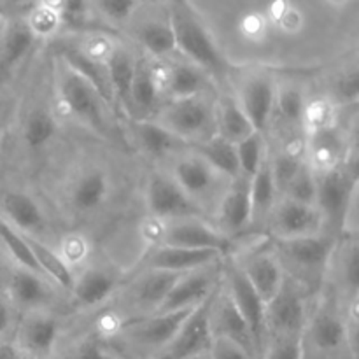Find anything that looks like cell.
I'll use <instances>...</instances> for the list:
<instances>
[{
    "instance_id": "1",
    "label": "cell",
    "mask_w": 359,
    "mask_h": 359,
    "mask_svg": "<svg viewBox=\"0 0 359 359\" xmlns=\"http://www.w3.org/2000/svg\"><path fill=\"white\" fill-rule=\"evenodd\" d=\"M168 25L174 32L177 49L191 60L193 65L216 77L224 76L226 62L189 0H170Z\"/></svg>"
},
{
    "instance_id": "2",
    "label": "cell",
    "mask_w": 359,
    "mask_h": 359,
    "mask_svg": "<svg viewBox=\"0 0 359 359\" xmlns=\"http://www.w3.org/2000/svg\"><path fill=\"white\" fill-rule=\"evenodd\" d=\"M156 123L182 140L200 139V142H203L212 139V133H216V116L198 97L172 100L161 109Z\"/></svg>"
},
{
    "instance_id": "3",
    "label": "cell",
    "mask_w": 359,
    "mask_h": 359,
    "mask_svg": "<svg viewBox=\"0 0 359 359\" xmlns=\"http://www.w3.org/2000/svg\"><path fill=\"white\" fill-rule=\"evenodd\" d=\"M214 293L205 302L193 309L191 314L186 318L179 332L175 333L174 339L161 349L158 359H188L196 356V354L209 353L210 342H212L210 304H212Z\"/></svg>"
},
{
    "instance_id": "4",
    "label": "cell",
    "mask_w": 359,
    "mask_h": 359,
    "mask_svg": "<svg viewBox=\"0 0 359 359\" xmlns=\"http://www.w3.org/2000/svg\"><path fill=\"white\" fill-rule=\"evenodd\" d=\"M219 279L221 270L217 263L182 273L177 283L172 286L167 298L156 309V312H175L184 311V309H195L196 305L205 302L219 287Z\"/></svg>"
},
{
    "instance_id": "5",
    "label": "cell",
    "mask_w": 359,
    "mask_h": 359,
    "mask_svg": "<svg viewBox=\"0 0 359 359\" xmlns=\"http://www.w3.org/2000/svg\"><path fill=\"white\" fill-rule=\"evenodd\" d=\"M60 97L70 114L76 116L84 125L91 126L95 132H105L107 128L104 118L105 104L97 91L69 67H65L60 76Z\"/></svg>"
},
{
    "instance_id": "6",
    "label": "cell",
    "mask_w": 359,
    "mask_h": 359,
    "mask_svg": "<svg viewBox=\"0 0 359 359\" xmlns=\"http://www.w3.org/2000/svg\"><path fill=\"white\" fill-rule=\"evenodd\" d=\"M147 209L156 219H186V217H202V209L189 198L174 179L161 174H153L147 182L146 193Z\"/></svg>"
},
{
    "instance_id": "7",
    "label": "cell",
    "mask_w": 359,
    "mask_h": 359,
    "mask_svg": "<svg viewBox=\"0 0 359 359\" xmlns=\"http://www.w3.org/2000/svg\"><path fill=\"white\" fill-rule=\"evenodd\" d=\"M356 188V177L346 165L332 168L318 175V198L316 207L321 212L323 219L342 223L351 209V202Z\"/></svg>"
},
{
    "instance_id": "8",
    "label": "cell",
    "mask_w": 359,
    "mask_h": 359,
    "mask_svg": "<svg viewBox=\"0 0 359 359\" xmlns=\"http://www.w3.org/2000/svg\"><path fill=\"white\" fill-rule=\"evenodd\" d=\"M161 245L184 249H207L219 255H226L231 248V241L200 217H186V219L172 221L161 233Z\"/></svg>"
},
{
    "instance_id": "9",
    "label": "cell",
    "mask_w": 359,
    "mask_h": 359,
    "mask_svg": "<svg viewBox=\"0 0 359 359\" xmlns=\"http://www.w3.org/2000/svg\"><path fill=\"white\" fill-rule=\"evenodd\" d=\"M224 279H226L228 294L231 297L242 318L248 323L252 339H255L256 349L259 351L266 330L265 302L259 298V294L256 293L255 287L251 286V283L238 265H228L224 270Z\"/></svg>"
},
{
    "instance_id": "10",
    "label": "cell",
    "mask_w": 359,
    "mask_h": 359,
    "mask_svg": "<svg viewBox=\"0 0 359 359\" xmlns=\"http://www.w3.org/2000/svg\"><path fill=\"white\" fill-rule=\"evenodd\" d=\"M210 332L212 337H224L244 347L252 358L258 354L248 323L242 318L226 287H217L210 304Z\"/></svg>"
},
{
    "instance_id": "11",
    "label": "cell",
    "mask_w": 359,
    "mask_h": 359,
    "mask_svg": "<svg viewBox=\"0 0 359 359\" xmlns=\"http://www.w3.org/2000/svg\"><path fill=\"white\" fill-rule=\"evenodd\" d=\"M193 309L175 312H156L149 318L139 319L125 326L126 337L132 342L153 349H163L168 342L175 337L182 323L186 321Z\"/></svg>"
},
{
    "instance_id": "12",
    "label": "cell",
    "mask_w": 359,
    "mask_h": 359,
    "mask_svg": "<svg viewBox=\"0 0 359 359\" xmlns=\"http://www.w3.org/2000/svg\"><path fill=\"white\" fill-rule=\"evenodd\" d=\"M265 323L277 335L302 333L305 325V302L293 283L284 279L279 293L266 304Z\"/></svg>"
},
{
    "instance_id": "13",
    "label": "cell",
    "mask_w": 359,
    "mask_h": 359,
    "mask_svg": "<svg viewBox=\"0 0 359 359\" xmlns=\"http://www.w3.org/2000/svg\"><path fill=\"white\" fill-rule=\"evenodd\" d=\"M323 216L316 205L284 198L273 209L272 230L276 238H297L316 235L321 228Z\"/></svg>"
},
{
    "instance_id": "14",
    "label": "cell",
    "mask_w": 359,
    "mask_h": 359,
    "mask_svg": "<svg viewBox=\"0 0 359 359\" xmlns=\"http://www.w3.org/2000/svg\"><path fill=\"white\" fill-rule=\"evenodd\" d=\"M276 248L283 258L290 259L305 272L323 270L333 251V242L323 235H307L297 238H276Z\"/></svg>"
},
{
    "instance_id": "15",
    "label": "cell",
    "mask_w": 359,
    "mask_h": 359,
    "mask_svg": "<svg viewBox=\"0 0 359 359\" xmlns=\"http://www.w3.org/2000/svg\"><path fill=\"white\" fill-rule=\"evenodd\" d=\"M58 333V321L53 316L34 311L21 325L18 349L25 359H44L55 349Z\"/></svg>"
},
{
    "instance_id": "16",
    "label": "cell",
    "mask_w": 359,
    "mask_h": 359,
    "mask_svg": "<svg viewBox=\"0 0 359 359\" xmlns=\"http://www.w3.org/2000/svg\"><path fill=\"white\" fill-rule=\"evenodd\" d=\"M276 84L269 77L256 76L245 81L238 97V105L255 132L263 133L276 111Z\"/></svg>"
},
{
    "instance_id": "17",
    "label": "cell",
    "mask_w": 359,
    "mask_h": 359,
    "mask_svg": "<svg viewBox=\"0 0 359 359\" xmlns=\"http://www.w3.org/2000/svg\"><path fill=\"white\" fill-rule=\"evenodd\" d=\"M223 258V255L207 249H184L160 245L147 258V270H165V272L186 273L202 266L212 265Z\"/></svg>"
},
{
    "instance_id": "18",
    "label": "cell",
    "mask_w": 359,
    "mask_h": 359,
    "mask_svg": "<svg viewBox=\"0 0 359 359\" xmlns=\"http://www.w3.org/2000/svg\"><path fill=\"white\" fill-rule=\"evenodd\" d=\"M241 269L256 293L259 294V298L265 302V305L272 302L283 287L284 272L277 255L258 252V255L251 256Z\"/></svg>"
},
{
    "instance_id": "19",
    "label": "cell",
    "mask_w": 359,
    "mask_h": 359,
    "mask_svg": "<svg viewBox=\"0 0 359 359\" xmlns=\"http://www.w3.org/2000/svg\"><path fill=\"white\" fill-rule=\"evenodd\" d=\"M60 55L65 62V67H69L77 76L83 77L97 91L98 97L102 98L105 105H109L111 109H118L111 90V83H109L107 70H105V63L95 62L90 56L84 55L79 48H74V46H62Z\"/></svg>"
},
{
    "instance_id": "20",
    "label": "cell",
    "mask_w": 359,
    "mask_h": 359,
    "mask_svg": "<svg viewBox=\"0 0 359 359\" xmlns=\"http://www.w3.org/2000/svg\"><path fill=\"white\" fill-rule=\"evenodd\" d=\"M0 216L23 233L34 235L44 230V214L39 203L27 193L6 191L0 198Z\"/></svg>"
},
{
    "instance_id": "21",
    "label": "cell",
    "mask_w": 359,
    "mask_h": 359,
    "mask_svg": "<svg viewBox=\"0 0 359 359\" xmlns=\"http://www.w3.org/2000/svg\"><path fill=\"white\" fill-rule=\"evenodd\" d=\"M217 172L198 154L184 156L175 161L174 181L191 200L209 193L217 182Z\"/></svg>"
},
{
    "instance_id": "22",
    "label": "cell",
    "mask_w": 359,
    "mask_h": 359,
    "mask_svg": "<svg viewBox=\"0 0 359 359\" xmlns=\"http://www.w3.org/2000/svg\"><path fill=\"white\" fill-rule=\"evenodd\" d=\"M109 83L114 95L116 107L132 114V83L135 74V60L126 49L114 48L105 62Z\"/></svg>"
},
{
    "instance_id": "23",
    "label": "cell",
    "mask_w": 359,
    "mask_h": 359,
    "mask_svg": "<svg viewBox=\"0 0 359 359\" xmlns=\"http://www.w3.org/2000/svg\"><path fill=\"white\" fill-rule=\"evenodd\" d=\"M44 279L46 277H42L41 273H35L32 270L23 269V266H18V269L11 272L7 291H9L14 304L20 305V307H42L49 300V297H51V291H49Z\"/></svg>"
},
{
    "instance_id": "24",
    "label": "cell",
    "mask_w": 359,
    "mask_h": 359,
    "mask_svg": "<svg viewBox=\"0 0 359 359\" xmlns=\"http://www.w3.org/2000/svg\"><path fill=\"white\" fill-rule=\"evenodd\" d=\"M116 287V279L112 273L102 269H90L74 279L72 297L81 307H97L104 304Z\"/></svg>"
},
{
    "instance_id": "25",
    "label": "cell",
    "mask_w": 359,
    "mask_h": 359,
    "mask_svg": "<svg viewBox=\"0 0 359 359\" xmlns=\"http://www.w3.org/2000/svg\"><path fill=\"white\" fill-rule=\"evenodd\" d=\"M309 339L314 349L321 353H332L340 349L349 340V326L337 312L321 311L309 328Z\"/></svg>"
},
{
    "instance_id": "26",
    "label": "cell",
    "mask_w": 359,
    "mask_h": 359,
    "mask_svg": "<svg viewBox=\"0 0 359 359\" xmlns=\"http://www.w3.org/2000/svg\"><path fill=\"white\" fill-rule=\"evenodd\" d=\"M109 196V177L102 170H88L77 177L70 189V202L79 212H93Z\"/></svg>"
},
{
    "instance_id": "27",
    "label": "cell",
    "mask_w": 359,
    "mask_h": 359,
    "mask_svg": "<svg viewBox=\"0 0 359 359\" xmlns=\"http://www.w3.org/2000/svg\"><path fill=\"white\" fill-rule=\"evenodd\" d=\"M27 238V244L30 248L32 256H34L35 263H37L39 270L44 277H49L55 284H58L63 290H72L74 284V273L72 269L67 265L65 259L60 256L58 251H55L53 248H49L48 244H44L42 241H39L34 235L23 233Z\"/></svg>"
},
{
    "instance_id": "28",
    "label": "cell",
    "mask_w": 359,
    "mask_h": 359,
    "mask_svg": "<svg viewBox=\"0 0 359 359\" xmlns=\"http://www.w3.org/2000/svg\"><path fill=\"white\" fill-rule=\"evenodd\" d=\"M191 147L195 149V154H198L202 160H205L219 175L231 179L241 177V168H238L235 144L214 135L212 139L193 144Z\"/></svg>"
},
{
    "instance_id": "29",
    "label": "cell",
    "mask_w": 359,
    "mask_h": 359,
    "mask_svg": "<svg viewBox=\"0 0 359 359\" xmlns=\"http://www.w3.org/2000/svg\"><path fill=\"white\" fill-rule=\"evenodd\" d=\"M219 221L224 228L231 231L242 230L245 224L252 223L248 181L237 179L230 191L223 196V202L219 205Z\"/></svg>"
},
{
    "instance_id": "30",
    "label": "cell",
    "mask_w": 359,
    "mask_h": 359,
    "mask_svg": "<svg viewBox=\"0 0 359 359\" xmlns=\"http://www.w3.org/2000/svg\"><path fill=\"white\" fill-rule=\"evenodd\" d=\"M161 81L158 67L151 65L146 60L135 62V74L132 83V112L133 109L139 111H153L160 100Z\"/></svg>"
},
{
    "instance_id": "31",
    "label": "cell",
    "mask_w": 359,
    "mask_h": 359,
    "mask_svg": "<svg viewBox=\"0 0 359 359\" xmlns=\"http://www.w3.org/2000/svg\"><path fill=\"white\" fill-rule=\"evenodd\" d=\"M309 153H311V163H307L316 175L328 172L332 168L342 165L344 142L333 128L323 130V132L311 135Z\"/></svg>"
},
{
    "instance_id": "32",
    "label": "cell",
    "mask_w": 359,
    "mask_h": 359,
    "mask_svg": "<svg viewBox=\"0 0 359 359\" xmlns=\"http://www.w3.org/2000/svg\"><path fill=\"white\" fill-rule=\"evenodd\" d=\"M182 273L165 272V270H147L142 279L137 283L135 287V300L146 311L154 314L160 307L161 302L170 293L172 286L177 283Z\"/></svg>"
},
{
    "instance_id": "33",
    "label": "cell",
    "mask_w": 359,
    "mask_h": 359,
    "mask_svg": "<svg viewBox=\"0 0 359 359\" xmlns=\"http://www.w3.org/2000/svg\"><path fill=\"white\" fill-rule=\"evenodd\" d=\"M252 132L255 130H252L249 119L245 118L238 102H235L233 98H223L217 105L216 135L228 140V142L237 144L248 135H251Z\"/></svg>"
},
{
    "instance_id": "34",
    "label": "cell",
    "mask_w": 359,
    "mask_h": 359,
    "mask_svg": "<svg viewBox=\"0 0 359 359\" xmlns=\"http://www.w3.org/2000/svg\"><path fill=\"white\" fill-rule=\"evenodd\" d=\"M249 200H251L252 221L259 219L272 210L276 202L277 186L273 181L272 165L270 161H263L262 167L249 177Z\"/></svg>"
},
{
    "instance_id": "35",
    "label": "cell",
    "mask_w": 359,
    "mask_h": 359,
    "mask_svg": "<svg viewBox=\"0 0 359 359\" xmlns=\"http://www.w3.org/2000/svg\"><path fill=\"white\" fill-rule=\"evenodd\" d=\"M165 86H167L172 100L198 97L205 88L203 70L191 63H175L167 69Z\"/></svg>"
},
{
    "instance_id": "36",
    "label": "cell",
    "mask_w": 359,
    "mask_h": 359,
    "mask_svg": "<svg viewBox=\"0 0 359 359\" xmlns=\"http://www.w3.org/2000/svg\"><path fill=\"white\" fill-rule=\"evenodd\" d=\"M34 42L35 37L28 28L27 21H13L7 27L2 46H0V69H11L18 62H21L28 55Z\"/></svg>"
},
{
    "instance_id": "37",
    "label": "cell",
    "mask_w": 359,
    "mask_h": 359,
    "mask_svg": "<svg viewBox=\"0 0 359 359\" xmlns=\"http://www.w3.org/2000/svg\"><path fill=\"white\" fill-rule=\"evenodd\" d=\"M135 133L144 149L153 156H163L177 146H186V140L161 126L160 123L149 119L135 123Z\"/></svg>"
},
{
    "instance_id": "38",
    "label": "cell",
    "mask_w": 359,
    "mask_h": 359,
    "mask_svg": "<svg viewBox=\"0 0 359 359\" xmlns=\"http://www.w3.org/2000/svg\"><path fill=\"white\" fill-rule=\"evenodd\" d=\"M139 41L147 53L158 56V58L170 56L177 51L172 27L168 23H161V21H151V23L142 25L139 28Z\"/></svg>"
},
{
    "instance_id": "39",
    "label": "cell",
    "mask_w": 359,
    "mask_h": 359,
    "mask_svg": "<svg viewBox=\"0 0 359 359\" xmlns=\"http://www.w3.org/2000/svg\"><path fill=\"white\" fill-rule=\"evenodd\" d=\"M0 244L11 252V256H13L14 262L18 263V266H23V269L32 270V272L41 273L34 256H32V251L30 248H28L23 231L16 230V228L11 223H7L2 216H0Z\"/></svg>"
},
{
    "instance_id": "40",
    "label": "cell",
    "mask_w": 359,
    "mask_h": 359,
    "mask_svg": "<svg viewBox=\"0 0 359 359\" xmlns=\"http://www.w3.org/2000/svg\"><path fill=\"white\" fill-rule=\"evenodd\" d=\"M235 151H237L241 175L249 179L265 161L266 146L263 135L259 132H252L251 135H248L241 142L235 144Z\"/></svg>"
},
{
    "instance_id": "41",
    "label": "cell",
    "mask_w": 359,
    "mask_h": 359,
    "mask_svg": "<svg viewBox=\"0 0 359 359\" xmlns=\"http://www.w3.org/2000/svg\"><path fill=\"white\" fill-rule=\"evenodd\" d=\"M56 132L55 116L48 109H35L27 118L23 130V139L27 146L42 147L53 139Z\"/></svg>"
},
{
    "instance_id": "42",
    "label": "cell",
    "mask_w": 359,
    "mask_h": 359,
    "mask_svg": "<svg viewBox=\"0 0 359 359\" xmlns=\"http://www.w3.org/2000/svg\"><path fill=\"white\" fill-rule=\"evenodd\" d=\"M284 193H286V198L294 200V202L316 205V198H318V175L307 163H304L293 177V181L284 189Z\"/></svg>"
},
{
    "instance_id": "43",
    "label": "cell",
    "mask_w": 359,
    "mask_h": 359,
    "mask_svg": "<svg viewBox=\"0 0 359 359\" xmlns=\"http://www.w3.org/2000/svg\"><path fill=\"white\" fill-rule=\"evenodd\" d=\"M333 121H335V111H333L332 102L326 100V98L305 102L302 123L311 135L323 132V130L333 128Z\"/></svg>"
},
{
    "instance_id": "44",
    "label": "cell",
    "mask_w": 359,
    "mask_h": 359,
    "mask_svg": "<svg viewBox=\"0 0 359 359\" xmlns=\"http://www.w3.org/2000/svg\"><path fill=\"white\" fill-rule=\"evenodd\" d=\"M305 109V97L298 88L284 86L277 88L276 91V111L283 116L286 121L297 123L302 121V114Z\"/></svg>"
},
{
    "instance_id": "45",
    "label": "cell",
    "mask_w": 359,
    "mask_h": 359,
    "mask_svg": "<svg viewBox=\"0 0 359 359\" xmlns=\"http://www.w3.org/2000/svg\"><path fill=\"white\" fill-rule=\"evenodd\" d=\"M266 20H269V23H273L276 27H279L280 30L287 32V34L298 32L302 28V25H304V16H302L300 11L290 0H273L270 4Z\"/></svg>"
},
{
    "instance_id": "46",
    "label": "cell",
    "mask_w": 359,
    "mask_h": 359,
    "mask_svg": "<svg viewBox=\"0 0 359 359\" xmlns=\"http://www.w3.org/2000/svg\"><path fill=\"white\" fill-rule=\"evenodd\" d=\"M28 28L34 34V37H49V35L55 34L56 30L62 25V20H60L58 11L51 9L48 6H35L34 11L30 13L27 20Z\"/></svg>"
},
{
    "instance_id": "47",
    "label": "cell",
    "mask_w": 359,
    "mask_h": 359,
    "mask_svg": "<svg viewBox=\"0 0 359 359\" xmlns=\"http://www.w3.org/2000/svg\"><path fill=\"white\" fill-rule=\"evenodd\" d=\"M305 344L302 333L277 335L266 359H304Z\"/></svg>"
},
{
    "instance_id": "48",
    "label": "cell",
    "mask_w": 359,
    "mask_h": 359,
    "mask_svg": "<svg viewBox=\"0 0 359 359\" xmlns=\"http://www.w3.org/2000/svg\"><path fill=\"white\" fill-rule=\"evenodd\" d=\"M272 165V174H273V181H276L277 191H284L287 188L293 177L297 175V172L300 170V167L304 165L302 158L293 156V154H280Z\"/></svg>"
},
{
    "instance_id": "49",
    "label": "cell",
    "mask_w": 359,
    "mask_h": 359,
    "mask_svg": "<svg viewBox=\"0 0 359 359\" xmlns=\"http://www.w3.org/2000/svg\"><path fill=\"white\" fill-rule=\"evenodd\" d=\"M60 256L67 262V265L72 269V265H79L88 256V242L83 235L70 233L63 237L60 245Z\"/></svg>"
},
{
    "instance_id": "50",
    "label": "cell",
    "mask_w": 359,
    "mask_h": 359,
    "mask_svg": "<svg viewBox=\"0 0 359 359\" xmlns=\"http://www.w3.org/2000/svg\"><path fill=\"white\" fill-rule=\"evenodd\" d=\"M269 20L265 14L259 13H248L241 20L238 30H241L242 37L249 42H262L265 41L266 34H269Z\"/></svg>"
},
{
    "instance_id": "51",
    "label": "cell",
    "mask_w": 359,
    "mask_h": 359,
    "mask_svg": "<svg viewBox=\"0 0 359 359\" xmlns=\"http://www.w3.org/2000/svg\"><path fill=\"white\" fill-rule=\"evenodd\" d=\"M359 95V76L356 69L346 70L335 81V98L342 104H354Z\"/></svg>"
},
{
    "instance_id": "52",
    "label": "cell",
    "mask_w": 359,
    "mask_h": 359,
    "mask_svg": "<svg viewBox=\"0 0 359 359\" xmlns=\"http://www.w3.org/2000/svg\"><path fill=\"white\" fill-rule=\"evenodd\" d=\"M209 356L210 359H252L244 347L224 337H212Z\"/></svg>"
},
{
    "instance_id": "53",
    "label": "cell",
    "mask_w": 359,
    "mask_h": 359,
    "mask_svg": "<svg viewBox=\"0 0 359 359\" xmlns=\"http://www.w3.org/2000/svg\"><path fill=\"white\" fill-rule=\"evenodd\" d=\"M60 20L70 28H79L86 23L88 0H62Z\"/></svg>"
},
{
    "instance_id": "54",
    "label": "cell",
    "mask_w": 359,
    "mask_h": 359,
    "mask_svg": "<svg viewBox=\"0 0 359 359\" xmlns=\"http://www.w3.org/2000/svg\"><path fill=\"white\" fill-rule=\"evenodd\" d=\"M98 7L107 18L114 21H125L135 11V0H97Z\"/></svg>"
},
{
    "instance_id": "55",
    "label": "cell",
    "mask_w": 359,
    "mask_h": 359,
    "mask_svg": "<svg viewBox=\"0 0 359 359\" xmlns=\"http://www.w3.org/2000/svg\"><path fill=\"white\" fill-rule=\"evenodd\" d=\"M344 276H346V283L353 293H356L359 286V251L358 244H353L349 248L346 259H344Z\"/></svg>"
},
{
    "instance_id": "56",
    "label": "cell",
    "mask_w": 359,
    "mask_h": 359,
    "mask_svg": "<svg viewBox=\"0 0 359 359\" xmlns=\"http://www.w3.org/2000/svg\"><path fill=\"white\" fill-rule=\"evenodd\" d=\"M67 359H112V356L97 340H88V342L81 344L74 353H70Z\"/></svg>"
},
{
    "instance_id": "57",
    "label": "cell",
    "mask_w": 359,
    "mask_h": 359,
    "mask_svg": "<svg viewBox=\"0 0 359 359\" xmlns=\"http://www.w3.org/2000/svg\"><path fill=\"white\" fill-rule=\"evenodd\" d=\"M0 359H25L14 344H0Z\"/></svg>"
},
{
    "instance_id": "58",
    "label": "cell",
    "mask_w": 359,
    "mask_h": 359,
    "mask_svg": "<svg viewBox=\"0 0 359 359\" xmlns=\"http://www.w3.org/2000/svg\"><path fill=\"white\" fill-rule=\"evenodd\" d=\"M11 325V311L4 300H0V335L7 332Z\"/></svg>"
},
{
    "instance_id": "59",
    "label": "cell",
    "mask_w": 359,
    "mask_h": 359,
    "mask_svg": "<svg viewBox=\"0 0 359 359\" xmlns=\"http://www.w3.org/2000/svg\"><path fill=\"white\" fill-rule=\"evenodd\" d=\"M9 4L13 6H25V4H32V2H37V0H7Z\"/></svg>"
},
{
    "instance_id": "60",
    "label": "cell",
    "mask_w": 359,
    "mask_h": 359,
    "mask_svg": "<svg viewBox=\"0 0 359 359\" xmlns=\"http://www.w3.org/2000/svg\"><path fill=\"white\" fill-rule=\"evenodd\" d=\"M188 359H210V356H209V353H203V354H196V356L188 358Z\"/></svg>"
},
{
    "instance_id": "61",
    "label": "cell",
    "mask_w": 359,
    "mask_h": 359,
    "mask_svg": "<svg viewBox=\"0 0 359 359\" xmlns=\"http://www.w3.org/2000/svg\"><path fill=\"white\" fill-rule=\"evenodd\" d=\"M330 4H333V6H342L344 2H347V0H328Z\"/></svg>"
},
{
    "instance_id": "62",
    "label": "cell",
    "mask_w": 359,
    "mask_h": 359,
    "mask_svg": "<svg viewBox=\"0 0 359 359\" xmlns=\"http://www.w3.org/2000/svg\"><path fill=\"white\" fill-rule=\"evenodd\" d=\"M135 2L137 4H139V2H158V0H135Z\"/></svg>"
},
{
    "instance_id": "63",
    "label": "cell",
    "mask_w": 359,
    "mask_h": 359,
    "mask_svg": "<svg viewBox=\"0 0 359 359\" xmlns=\"http://www.w3.org/2000/svg\"><path fill=\"white\" fill-rule=\"evenodd\" d=\"M0 269H2V262H0Z\"/></svg>"
}]
</instances>
